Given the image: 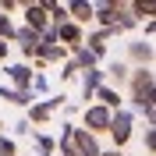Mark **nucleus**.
I'll return each mask as SVG.
<instances>
[{"label":"nucleus","mask_w":156,"mask_h":156,"mask_svg":"<svg viewBox=\"0 0 156 156\" xmlns=\"http://www.w3.org/2000/svg\"><path fill=\"white\" fill-rule=\"evenodd\" d=\"M149 89H153V75H149V71L142 68V71H138V75H135V96L142 99V103H146V96H149Z\"/></svg>","instance_id":"1"},{"label":"nucleus","mask_w":156,"mask_h":156,"mask_svg":"<svg viewBox=\"0 0 156 156\" xmlns=\"http://www.w3.org/2000/svg\"><path fill=\"white\" fill-rule=\"evenodd\" d=\"M89 124H96V128H110V114H107L103 107L89 110Z\"/></svg>","instance_id":"2"},{"label":"nucleus","mask_w":156,"mask_h":156,"mask_svg":"<svg viewBox=\"0 0 156 156\" xmlns=\"http://www.w3.org/2000/svg\"><path fill=\"white\" fill-rule=\"evenodd\" d=\"M110 128H114V138H117V142H124V138H128V117H117Z\"/></svg>","instance_id":"3"},{"label":"nucleus","mask_w":156,"mask_h":156,"mask_svg":"<svg viewBox=\"0 0 156 156\" xmlns=\"http://www.w3.org/2000/svg\"><path fill=\"white\" fill-rule=\"evenodd\" d=\"M78 146H82V153H85V156H99V149H96V142H92V135H78Z\"/></svg>","instance_id":"4"},{"label":"nucleus","mask_w":156,"mask_h":156,"mask_svg":"<svg viewBox=\"0 0 156 156\" xmlns=\"http://www.w3.org/2000/svg\"><path fill=\"white\" fill-rule=\"evenodd\" d=\"M25 14H29V25H36V29L43 25V7H29Z\"/></svg>","instance_id":"5"},{"label":"nucleus","mask_w":156,"mask_h":156,"mask_svg":"<svg viewBox=\"0 0 156 156\" xmlns=\"http://www.w3.org/2000/svg\"><path fill=\"white\" fill-rule=\"evenodd\" d=\"M60 32H64V36H68L71 43H75V39H78V29H75V25H64V29H60Z\"/></svg>","instance_id":"6"},{"label":"nucleus","mask_w":156,"mask_h":156,"mask_svg":"<svg viewBox=\"0 0 156 156\" xmlns=\"http://www.w3.org/2000/svg\"><path fill=\"white\" fill-rule=\"evenodd\" d=\"M135 57L138 60H149V46H135Z\"/></svg>","instance_id":"7"},{"label":"nucleus","mask_w":156,"mask_h":156,"mask_svg":"<svg viewBox=\"0 0 156 156\" xmlns=\"http://www.w3.org/2000/svg\"><path fill=\"white\" fill-rule=\"evenodd\" d=\"M99 156H103V153H99ZM107 156H117V153H107Z\"/></svg>","instance_id":"8"}]
</instances>
